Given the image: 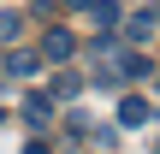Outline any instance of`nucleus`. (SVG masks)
Segmentation results:
<instances>
[{
    "label": "nucleus",
    "mask_w": 160,
    "mask_h": 154,
    "mask_svg": "<svg viewBox=\"0 0 160 154\" xmlns=\"http://www.w3.org/2000/svg\"><path fill=\"white\" fill-rule=\"evenodd\" d=\"M89 65H95V83H142V77H154V65H148V53H131L119 36H101L95 42V53H89Z\"/></svg>",
    "instance_id": "f257e3e1"
},
{
    "label": "nucleus",
    "mask_w": 160,
    "mask_h": 154,
    "mask_svg": "<svg viewBox=\"0 0 160 154\" xmlns=\"http://www.w3.org/2000/svg\"><path fill=\"white\" fill-rule=\"evenodd\" d=\"M119 24H125V30H119V42H125V47H137V42H148V36L160 30V12H119Z\"/></svg>",
    "instance_id": "f03ea898"
},
{
    "label": "nucleus",
    "mask_w": 160,
    "mask_h": 154,
    "mask_svg": "<svg viewBox=\"0 0 160 154\" xmlns=\"http://www.w3.org/2000/svg\"><path fill=\"white\" fill-rule=\"evenodd\" d=\"M71 53H77L71 30H48V36H42V53H36V59H42V65H65Z\"/></svg>",
    "instance_id": "7ed1b4c3"
},
{
    "label": "nucleus",
    "mask_w": 160,
    "mask_h": 154,
    "mask_svg": "<svg viewBox=\"0 0 160 154\" xmlns=\"http://www.w3.org/2000/svg\"><path fill=\"white\" fill-rule=\"evenodd\" d=\"M24 119H30V131H48V125H53V101H48L42 89H30V95H24Z\"/></svg>",
    "instance_id": "20e7f679"
},
{
    "label": "nucleus",
    "mask_w": 160,
    "mask_h": 154,
    "mask_svg": "<svg viewBox=\"0 0 160 154\" xmlns=\"http://www.w3.org/2000/svg\"><path fill=\"white\" fill-rule=\"evenodd\" d=\"M148 119H154V101H142V95L119 101V125H148Z\"/></svg>",
    "instance_id": "39448f33"
},
{
    "label": "nucleus",
    "mask_w": 160,
    "mask_h": 154,
    "mask_svg": "<svg viewBox=\"0 0 160 154\" xmlns=\"http://www.w3.org/2000/svg\"><path fill=\"white\" fill-rule=\"evenodd\" d=\"M89 24H95L101 36H113V24H119V6H113V0H89Z\"/></svg>",
    "instance_id": "423d86ee"
},
{
    "label": "nucleus",
    "mask_w": 160,
    "mask_h": 154,
    "mask_svg": "<svg viewBox=\"0 0 160 154\" xmlns=\"http://www.w3.org/2000/svg\"><path fill=\"white\" fill-rule=\"evenodd\" d=\"M36 65H42V59H36V53H30V47H12V53H6V65H0V71H6V77H30V71H36Z\"/></svg>",
    "instance_id": "0eeeda50"
},
{
    "label": "nucleus",
    "mask_w": 160,
    "mask_h": 154,
    "mask_svg": "<svg viewBox=\"0 0 160 154\" xmlns=\"http://www.w3.org/2000/svg\"><path fill=\"white\" fill-rule=\"evenodd\" d=\"M53 95H59V101H71V95H83V77H71V71H59V77H53Z\"/></svg>",
    "instance_id": "6e6552de"
},
{
    "label": "nucleus",
    "mask_w": 160,
    "mask_h": 154,
    "mask_svg": "<svg viewBox=\"0 0 160 154\" xmlns=\"http://www.w3.org/2000/svg\"><path fill=\"white\" fill-rule=\"evenodd\" d=\"M24 154H53V142H42V137H36V142H24Z\"/></svg>",
    "instance_id": "1a4fd4ad"
},
{
    "label": "nucleus",
    "mask_w": 160,
    "mask_h": 154,
    "mask_svg": "<svg viewBox=\"0 0 160 154\" xmlns=\"http://www.w3.org/2000/svg\"><path fill=\"white\" fill-rule=\"evenodd\" d=\"M65 6H71V12H89V0H65Z\"/></svg>",
    "instance_id": "9d476101"
}]
</instances>
